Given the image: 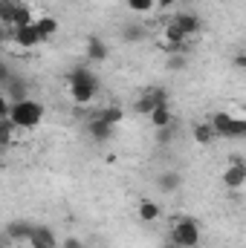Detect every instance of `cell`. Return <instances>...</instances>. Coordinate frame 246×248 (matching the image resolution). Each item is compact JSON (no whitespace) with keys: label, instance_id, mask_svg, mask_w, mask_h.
<instances>
[{"label":"cell","instance_id":"obj_27","mask_svg":"<svg viewBox=\"0 0 246 248\" xmlns=\"http://www.w3.org/2000/svg\"><path fill=\"white\" fill-rule=\"evenodd\" d=\"M185 66V58H171V69H183Z\"/></svg>","mask_w":246,"mask_h":248},{"label":"cell","instance_id":"obj_7","mask_svg":"<svg viewBox=\"0 0 246 248\" xmlns=\"http://www.w3.org/2000/svg\"><path fill=\"white\" fill-rule=\"evenodd\" d=\"M220 182L229 187V190H241L246 185V165L244 162H229V168L223 170V176H220Z\"/></svg>","mask_w":246,"mask_h":248},{"label":"cell","instance_id":"obj_4","mask_svg":"<svg viewBox=\"0 0 246 248\" xmlns=\"http://www.w3.org/2000/svg\"><path fill=\"white\" fill-rule=\"evenodd\" d=\"M171 240L177 248H197L200 246V225L191 219V217H183L174 222V231H171Z\"/></svg>","mask_w":246,"mask_h":248},{"label":"cell","instance_id":"obj_15","mask_svg":"<svg viewBox=\"0 0 246 248\" xmlns=\"http://www.w3.org/2000/svg\"><path fill=\"white\" fill-rule=\"evenodd\" d=\"M217 139V133H214V127L206 122V124H194V141L200 144V147H209L211 141Z\"/></svg>","mask_w":246,"mask_h":248},{"label":"cell","instance_id":"obj_14","mask_svg":"<svg viewBox=\"0 0 246 248\" xmlns=\"http://www.w3.org/2000/svg\"><path fill=\"white\" fill-rule=\"evenodd\" d=\"M148 122H151V127H157V130H165V127H171L174 116H171L168 104H159V107H157V110L148 116Z\"/></svg>","mask_w":246,"mask_h":248},{"label":"cell","instance_id":"obj_5","mask_svg":"<svg viewBox=\"0 0 246 248\" xmlns=\"http://www.w3.org/2000/svg\"><path fill=\"white\" fill-rule=\"evenodd\" d=\"M159 104H168V93L159 90V87H157V90H148V93L136 101V113H139V116H151Z\"/></svg>","mask_w":246,"mask_h":248},{"label":"cell","instance_id":"obj_23","mask_svg":"<svg viewBox=\"0 0 246 248\" xmlns=\"http://www.w3.org/2000/svg\"><path fill=\"white\" fill-rule=\"evenodd\" d=\"M124 38H127V41L142 38V26H124Z\"/></svg>","mask_w":246,"mask_h":248},{"label":"cell","instance_id":"obj_1","mask_svg":"<svg viewBox=\"0 0 246 248\" xmlns=\"http://www.w3.org/2000/svg\"><path fill=\"white\" fill-rule=\"evenodd\" d=\"M67 93H70V101L75 107H87V104L96 101L99 81L87 66H75V69L67 72Z\"/></svg>","mask_w":246,"mask_h":248},{"label":"cell","instance_id":"obj_8","mask_svg":"<svg viewBox=\"0 0 246 248\" xmlns=\"http://www.w3.org/2000/svg\"><path fill=\"white\" fill-rule=\"evenodd\" d=\"M12 38H15V44H18L20 49H35L38 44H44V41H41V35H38V26H35V23H32V26L12 29Z\"/></svg>","mask_w":246,"mask_h":248},{"label":"cell","instance_id":"obj_6","mask_svg":"<svg viewBox=\"0 0 246 248\" xmlns=\"http://www.w3.org/2000/svg\"><path fill=\"white\" fill-rule=\"evenodd\" d=\"M185 38H188V35L180 29L177 20L165 23V29H162V41H165V49H168V52H183L185 49Z\"/></svg>","mask_w":246,"mask_h":248},{"label":"cell","instance_id":"obj_12","mask_svg":"<svg viewBox=\"0 0 246 248\" xmlns=\"http://www.w3.org/2000/svg\"><path fill=\"white\" fill-rule=\"evenodd\" d=\"M110 55V49H107V44L102 41V38H96V35H90L87 38V58L90 61H105Z\"/></svg>","mask_w":246,"mask_h":248},{"label":"cell","instance_id":"obj_2","mask_svg":"<svg viewBox=\"0 0 246 248\" xmlns=\"http://www.w3.org/2000/svg\"><path fill=\"white\" fill-rule=\"evenodd\" d=\"M44 116H47V110H44L41 101H35V98H23V101H12L6 119H12V124L20 127V130H35L38 124L44 122Z\"/></svg>","mask_w":246,"mask_h":248},{"label":"cell","instance_id":"obj_13","mask_svg":"<svg viewBox=\"0 0 246 248\" xmlns=\"http://www.w3.org/2000/svg\"><path fill=\"white\" fill-rule=\"evenodd\" d=\"M136 214H139V219H142V222H148V225H151V222H157V219L162 217V211H159V205H157L154 199H142V202H139V208H136Z\"/></svg>","mask_w":246,"mask_h":248},{"label":"cell","instance_id":"obj_19","mask_svg":"<svg viewBox=\"0 0 246 248\" xmlns=\"http://www.w3.org/2000/svg\"><path fill=\"white\" fill-rule=\"evenodd\" d=\"M96 116H99V119H102V122L113 124V127H116V124H122V119H124L122 107H116V104H110V107H105V110H99V113H96Z\"/></svg>","mask_w":246,"mask_h":248},{"label":"cell","instance_id":"obj_17","mask_svg":"<svg viewBox=\"0 0 246 248\" xmlns=\"http://www.w3.org/2000/svg\"><path fill=\"white\" fill-rule=\"evenodd\" d=\"M35 20H32V9L29 6H23V3H18V9H15V20H12V29H20V26H32Z\"/></svg>","mask_w":246,"mask_h":248},{"label":"cell","instance_id":"obj_11","mask_svg":"<svg viewBox=\"0 0 246 248\" xmlns=\"http://www.w3.org/2000/svg\"><path fill=\"white\" fill-rule=\"evenodd\" d=\"M113 130H116L113 124L102 122L99 116H93V119L87 122V133H90V139H93V141H107V139L113 136Z\"/></svg>","mask_w":246,"mask_h":248},{"label":"cell","instance_id":"obj_24","mask_svg":"<svg viewBox=\"0 0 246 248\" xmlns=\"http://www.w3.org/2000/svg\"><path fill=\"white\" fill-rule=\"evenodd\" d=\"M61 248H84V246H81L78 237H67V240H61Z\"/></svg>","mask_w":246,"mask_h":248},{"label":"cell","instance_id":"obj_16","mask_svg":"<svg viewBox=\"0 0 246 248\" xmlns=\"http://www.w3.org/2000/svg\"><path fill=\"white\" fill-rule=\"evenodd\" d=\"M174 20L180 23V29H183L185 35H197V32H200V26H203V23H200V17H197V15H191V12H183V15H177Z\"/></svg>","mask_w":246,"mask_h":248},{"label":"cell","instance_id":"obj_22","mask_svg":"<svg viewBox=\"0 0 246 248\" xmlns=\"http://www.w3.org/2000/svg\"><path fill=\"white\" fill-rule=\"evenodd\" d=\"M124 3H127V9L136 12V15H148V12L157 9V0H124Z\"/></svg>","mask_w":246,"mask_h":248},{"label":"cell","instance_id":"obj_26","mask_svg":"<svg viewBox=\"0 0 246 248\" xmlns=\"http://www.w3.org/2000/svg\"><path fill=\"white\" fill-rule=\"evenodd\" d=\"M180 0H157V9H171V6H177Z\"/></svg>","mask_w":246,"mask_h":248},{"label":"cell","instance_id":"obj_21","mask_svg":"<svg viewBox=\"0 0 246 248\" xmlns=\"http://www.w3.org/2000/svg\"><path fill=\"white\" fill-rule=\"evenodd\" d=\"M15 9H18V3L15 0H0V20L12 29V20H15Z\"/></svg>","mask_w":246,"mask_h":248},{"label":"cell","instance_id":"obj_18","mask_svg":"<svg viewBox=\"0 0 246 248\" xmlns=\"http://www.w3.org/2000/svg\"><path fill=\"white\" fill-rule=\"evenodd\" d=\"M35 26H38L41 41H50V38L58 32V20H55V17H41V20H35Z\"/></svg>","mask_w":246,"mask_h":248},{"label":"cell","instance_id":"obj_9","mask_svg":"<svg viewBox=\"0 0 246 248\" xmlns=\"http://www.w3.org/2000/svg\"><path fill=\"white\" fill-rule=\"evenodd\" d=\"M29 246L32 248H58L61 240L55 237V231H53L50 225H35V234H32Z\"/></svg>","mask_w":246,"mask_h":248},{"label":"cell","instance_id":"obj_3","mask_svg":"<svg viewBox=\"0 0 246 248\" xmlns=\"http://www.w3.org/2000/svg\"><path fill=\"white\" fill-rule=\"evenodd\" d=\"M209 124L214 127V133L220 139H246V119H238L226 110H217Z\"/></svg>","mask_w":246,"mask_h":248},{"label":"cell","instance_id":"obj_20","mask_svg":"<svg viewBox=\"0 0 246 248\" xmlns=\"http://www.w3.org/2000/svg\"><path fill=\"white\" fill-rule=\"evenodd\" d=\"M180 182H183V179H180V173H174V170H165V173L159 176V187H162L165 193L177 190V187H180Z\"/></svg>","mask_w":246,"mask_h":248},{"label":"cell","instance_id":"obj_25","mask_svg":"<svg viewBox=\"0 0 246 248\" xmlns=\"http://www.w3.org/2000/svg\"><path fill=\"white\" fill-rule=\"evenodd\" d=\"M235 66H238L241 72H246V52H238V55H235Z\"/></svg>","mask_w":246,"mask_h":248},{"label":"cell","instance_id":"obj_10","mask_svg":"<svg viewBox=\"0 0 246 248\" xmlns=\"http://www.w3.org/2000/svg\"><path fill=\"white\" fill-rule=\"evenodd\" d=\"M32 234H35V225L26 222V219H12V222L6 225V237H9V240H18V243L23 240V243H29Z\"/></svg>","mask_w":246,"mask_h":248}]
</instances>
